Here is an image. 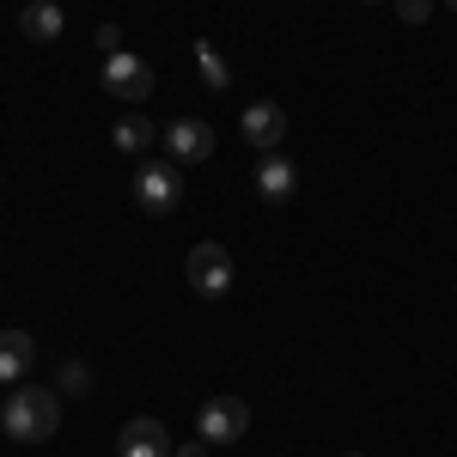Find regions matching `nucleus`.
<instances>
[{
  "instance_id": "f257e3e1",
  "label": "nucleus",
  "mask_w": 457,
  "mask_h": 457,
  "mask_svg": "<svg viewBox=\"0 0 457 457\" xmlns=\"http://www.w3.org/2000/svg\"><path fill=\"white\" fill-rule=\"evenodd\" d=\"M0 421H6V433H12L19 445H43V439H55V427H62V396L43 390V385H12Z\"/></svg>"
},
{
  "instance_id": "f03ea898",
  "label": "nucleus",
  "mask_w": 457,
  "mask_h": 457,
  "mask_svg": "<svg viewBox=\"0 0 457 457\" xmlns=\"http://www.w3.org/2000/svg\"><path fill=\"white\" fill-rule=\"evenodd\" d=\"M183 275H189V287L202 293V299H226L232 293V250L226 245H195L189 250V262H183Z\"/></svg>"
},
{
  "instance_id": "7ed1b4c3",
  "label": "nucleus",
  "mask_w": 457,
  "mask_h": 457,
  "mask_svg": "<svg viewBox=\"0 0 457 457\" xmlns=\"http://www.w3.org/2000/svg\"><path fill=\"white\" fill-rule=\"evenodd\" d=\"M195 433L208 439V445H238L250 433V403H238V396H213L208 409L195 415Z\"/></svg>"
},
{
  "instance_id": "20e7f679",
  "label": "nucleus",
  "mask_w": 457,
  "mask_h": 457,
  "mask_svg": "<svg viewBox=\"0 0 457 457\" xmlns=\"http://www.w3.org/2000/svg\"><path fill=\"white\" fill-rule=\"evenodd\" d=\"M104 86L116 92V98H129V104H141V98H153V62H141V55H129V49H116V55H104Z\"/></svg>"
},
{
  "instance_id": "39448f33",
  "label": "nucleus",
  "mask_w": 457,
  "mask_h": 457,
  "mask_svg": "<svg viewBox=\"0 0 457 457\" xmlns=\"http://www.w3.org/2000/svg\"><path fill=\"white\" fill-rule=\"evenodd\" d=\"M135 202H141L146 213H171L177 202H183V171L177 165H141V177H135Z\"/></svg>"
},
{
  "instance_id": "423d86ee",
  "label": "nucleus",
  "mask_w": 457,
  "mask_h": 457,
  "mask_svg": "<svg viewBox=\"0 0 457 457\" xmlns=\"http://www.w3.org/2000/svg\"><path fill=\"white\" fill-rule=\"evenodd\" d=\"M238 129H245V141L256 146V153H281L287 141V110L281 104H245V116H238Z\"/></svg>"
},
{
  "instance_id": "0eeeda50",
  "label": "nucleus",
  "mask_w": 457,
  "mask_h": 457,
  "mask_svg": "<svg viewBox=\"0 0 457 457\" xmlns=\"http://www.w3.org/2000/svg\"><path fill=\"white\" fill-rule=\"evenodd\" d=\"M165 146H171L177 165H202V159H213V129L202 116H177L171 129H165Z\"/></svg>"
},
{
  "instance_id": "6e6552de",
  "label": "nucleus",
  "mask_w": 457,
  "mask_h": 457,
  "mask_svg": "<svg viewBox=\"0 0 457 457\" xmlns=\"http://www.w3.org/2000/svg\"><path fill=\"white\" fill-rule=\"evenodd\" d=\"M250 183H256V195H262V202H293V189H299V165L281 159V153H262Z\"/></svg>"
},
{
  "instance_id": "1a4fd4ad",
  "label": "nucleus",
  "mask_w": 457,
  "mask_h": 457,
  "mask_svg": "<svg viewBox=\"0 0 457 457\" xmlns=\"http://www.w3.org/2000/svg\"><path fill=\"white\" fill-rule=\"evenodd\" d=\"M171 433L165 421H153V415H135V421L122 427V457H171Z\"/></svg>"
},
{
  "instance_id": "9d476101",
  "label": "nucleus",
  "mask_w": 457,
  "mask_h": 457,
  "mask_svg": "<svg viewBox=\"0 0 457 457\" xmlns=\"http://www.w3.org/2000/svg\"><path fill=\"white\" fill-rule=\"evenodd\" d=\"M62 31H68V12H62L55 0H25V6H19V37H31V43H55Z\"/></svg>"
},
{
  "instance_id": "9b49d317",
  "label": "nucleus",
  "mask_w": 457,
  "mask_h": 457,
  "mask_svg": "<svg viewBox=\"0 0 457 457\" xmlns=\"http://www.w3.org/2000/svg\"><path fill=\"white\" fill-rule=\"evenodd\" d=\"M37 360V342L25 329H0V385H19Z\"/></svg>"
},
{
  "instance_id": "f8f14e48",
  "label": "nucleus",
  "mask_w": 457,
  "mask_h": 457,
  "mask_svg": "<svg viewBox=\"0 0 457 457\" xmlns=\"http://www.w3.org/2000/svg\"><path fill=\"white\" fill-rule=\"evenodd\" d=\"M159 135H165V129H153L146 116H122V122L110 129L116 153H135V159H141V153H153V141H159Z\"/></svg>"
},
{
  "instance_id": "ddd939ff",
  "label": "nucleus",
  "mask_w": 457,
  "mask_h": 457,
  "mask_svg": "<svg viewBox=\"0 0 457 457\" xmlns=\"http://www.w3.org/2000/svg\"><path fill=\"white\" fill-rule=\"evenodd\" d=\"M195 68H202V79H208V92H226V86H232V68L220 62V49H213L208 37L195 43Z\"/></svg>"
},
{
  "instance_id": "4468645a",
  "label": "nucleus",
  "mask_w": 457,
  "mask_h": 457,
  "mask_svg": "<svg viewBox=\"0 0 457 457\" xmlns=\"http://www.w3.org/2000/svg\"><path fill=\"white\" fill-rule=\"evenodd\" d=\"M62 390H73V396L92 390V366L86 360H62Z\"/></svg>"
},
{
  "instance_id": "2eb2a0df",
  "label": "nucleus",
  "mask_w": 457,
  "mask_h": 457,
  "mask_svg": "<svg viewBox=\"0 0 457 457\" xmlns=\"http://www.w3.org/2000/svg\"><path fill=\"white\" fill-rule=\"evenodd\" d=\"M390 6H396L403 25H427V12H433V0H390Z\"/></svg>"
},
{
  "instance_id": "dca6fc26",
  "label": "nucleus",
  "mask_w": 457,
  "mask_h": 457,
  "mask_svg": "<svg viewBox=\"0 0 457 457\" xmlns=\"http://www.w3.org/2000/svg\"><path fill=\"white\" fill-rule=\"evenodd\" d=\"M92 43H98V55H116V49H122V25H98Z\"/></svg>"
},
{
  "instance_id": "f3484780",
  "label": "nucleus",
  "mask_w": 457,
  "mask_h": 457,
  "mask_svg": "<svg viewBox=\"0 0 457 457\" xmlns=\"http://www.w3.org/2000/svg\"><path fill=\"white\" fill-rule=\"evenodd\" d=\"M171 457H208V439H195V445H177Z\"/></svg>"
},
{
  "instance_id": "a211bd4d",
  "label": "nucleus",
  "mask_w": 457,
  "mask_h": 457,
  "mask_svg": "<svg viewBox=\"0 0 457 457\" xmlns=\"http://www.w3.org/2000/svg\"><path fill=\"white\" fill-rule=\"evenodd\" d=\"M366 6H385V0H366Z\"/></svg>"
},
{
  "instance_id": "6ab92c4d",
  "label": "nucleus",
  "mask_w": 457,
  "mask_h": 457,
  "mask_svg": "<svg viewBox=\"0 0 457 457\" xmlns=\"http://www.w3.org/2000/svg\"><path fill=\"white\" fill-rule=\"evenodd\" d=\"M445 6H452V12H457V0H445Z\"/></svg>"
},
{
  "instance_id": "aec40b11",
  "label": "nucleus",
  "mask_w": 457,
  "mask_h": 457,
  "mask_svg": "<svg viewBox=\"0 0 457 457\" xmlns=\"http://www.w3.org/2000/svg\"><path fill=\"white\" fill-rule=\"evenodd\" d=\"M348 457H360V452H348Z\"/></svg>"
}]
</instances>
